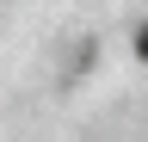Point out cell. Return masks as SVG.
Masks as SVG:
<instances>
[{
  "label": "cell",
  "instance_id": "cell-1",
  "mask_svg": "<svg viewBox=\"0 0 148 142\" xmlns=\"http://www.w3.org/2000/svg\"><path fill=\"white\" fill-rule=\"evenodd\" d=\"M136 56H142V62H148V25H142V31H136Z\"/></svg>",
  "mask_w": 148,
  "mask_h": 142
}]
</instances>
